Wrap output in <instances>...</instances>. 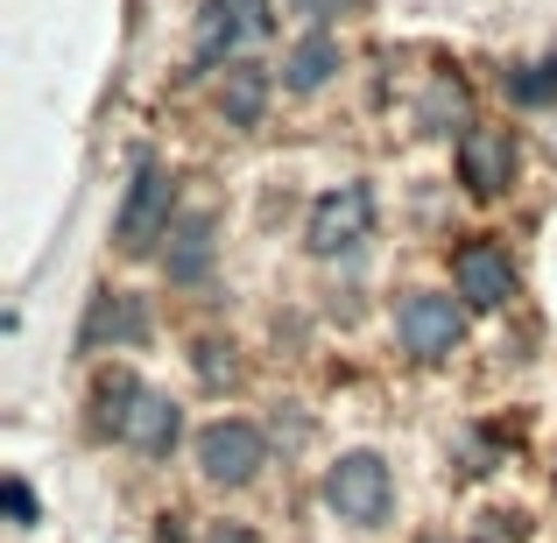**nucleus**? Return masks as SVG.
I'll return each instance as SVG.
<instances>
[{
	"instance_id": "1",
	"label": "nucleus",
	"mask_w": 557,
	"mask_h": 543,
	"mask_svg": "<svg viewBox=\"0 0 557 543\" xmlns=\"http://www.w3.org/2000/svg\"><path fill=\"white\" fill-rule=\"evenodd\" d=\"M325 508L339 522H354V530H374V522H388L395 508V473L381 452H339V459L325 466Z\"/></svg>"
},
{
	"instance_id": "2",
	"label": "nucleus",
	"mask_w": 557,
	"mask_h": 543,
	"mask_svg": "<svg viewBox=\"0 0 557 543\" xmlns=\"http://www.w3.org/2000/svg\"><path fill=\"white\" fill-rule=\"evenodd\" d=\"M170 226H177V177L163 163H141L121 198V219H113V240H121V255H156V240H170Z\"/></svg>"
},
{
	"instance_id": "3",
	"label": "nucleus",
	"mask_w": 557,
	"mask_h": 543,
	"mask_svg": "<svg viewBox=\"0 0 557 543\" xmlns=\"http://www.w3.org/2000/svg\"><path fill=\"white\" fill-rule=\"evenodd\" d=\"M374 233V190L368 184H339L311 205V226H304V247L318 261H339V255H360Z\"/></svg>"
},
{
	"instance_id": "4",
	"label": "nucleus",
	"mask_w": 557,
	"mask_h": 543,
	"mask_svg": "<svg viewBox=\"0 0 557 543\" xmlns=\"http://www.w3.org/2000/svg\"><path fill=\"white\" fill-rule=\"evenodd\" d=\"M395 340H403L417 360L459 354V340H466V297H445V289H409V297L395 304Z\"/></svg>"
},
{
	"instance_id": "5",
	"label": "nucleus",
	"mask_w": 557,
	"mask_h": 543,
	"mask_svg": "<svg viewBox=\"0 0 557 543\" xmlns=\"http://www.w3.org/2000/svg\"><path fill=\"white\" fill-rule=\"evenodd\" d=\"M190 452H198V473L212 480V488H247V480L269 466V437H261V423H247V417L205 423Z\"/></svg>"
},
{
	"instance_id": "6",
	"label": "nucleus",
	"mask_w": 557,
	"mask_h": 543,
	"mask_svg": "<svg viewBox=\"0 0 557 543\" xmlns=\"http://www.w3.org/2000/svg\"><path fill=\"white\" fill-rule=\"evenodd\" d=\"M451 289L466 297V311H508L516 304V261H508V247H494L487 233L466 240L451 255Z\"/></svg>"
},
{
	"instance_id": "7",
	"label": "nucleus",
	"mask_w": 557,
	"mask_h": 543,
	"mask_svg": "<svg viewBox=\"0 0 557 543\" xmlns=\"http://www.w3.org/2000/svg\"><path fill=\"white\" fill-rule=\"evenodd\" d=\"M516 135L508 127H487V121H473L459 135V184L473 190V198H508L516 190Z\"/></svg>"
},
{
	"instance_id": "8",
	"label": "nucleus",
	"mask_w": 557,
	"mask_h": 543,
	"mask_svg": "<svg viewBox=\"0 0 557 543\" xmlns=\"http://www.w3.org/2000/svg\"><path fill=\"white\" fill-rule=\"evenodd\" d=\"M177 431H184V409L170 403L163 388H149V381H141L135 403H127V417H121V445H135L141 459H163V452L177 445Z\"/></svg>"
},
{
	"instance_id": "9",
	"label": "nucleus",
	"mask_w": 557,
	"mask_h": 543,
	"mask_svg": "<svg viewBox=\"0 0 557 543\" xmlns=\"http://www.w3.org/2000/svg\"><path fill=\"white\" fill-rule=\"evenodd\" d=\"M212 255H219V226H212V212H184L177 226H170L163 275H170V283H205V275H212Z\"/></svg>"
},
{
	"instance_id": "10",
	"label": "nucleus",
	"mask_w": 557,
	"mask_h": 543,
	"mask_svg": "<svg viewBox=\"0 0 557 543\" xmlns=\"http://www.w3.org/2000/svg\"><path fill=\"white\" fill-rule=\"evenodd\" d=\"M339 64H346L339 36H332V28H304V36H297V50L283 57V85H289V92H325Z\"/></svg>"
},
{
	"instance_id": "11",
	"label": "nucleus",
	"mask_w": 557,
	"mask_h": 543,
	"mask_svg": "<svg viewBox=\"0 0 557 543\" xmlns=\"http://www.w3.org/2000/svg\"><path fill=\"white\" fill-rule=\"evenodd\" d=\"M261 113H269V71L261 64H226V78H219V121L255 127Z\"/></svg>"
},
{
	"instance_id": "12",
	"label": "nucleus",
	"mask_w": 557,
	"mask_h": 543,
	"mask_svg": "<svg viewBox=\"0 0 557 543\" xmlns=\"http://www.w3.org/2000/svg\"><path fill=\"white\" fill-rule=\"evenodd\" d=\"M240 36H255V28H247V14L233 8V0H212V8L198 14V64H219V57H226Z\"/></svg>"
},
{
	"instance_id": "13",
	"label": "nucleus",
	"mask_w": 557,
	"mask_h": 543,
	"mask_svg": "<svg viewBox=\"0 0 557 543\" xmlns=\"http://www.w3.org/2000/svg\"><path fill=\"white\" fill-rule=\"evenodd\" d=\"M99 332H107L113 346H141V340H149V304L127 297V289H121V297H107V304H99V318H92V340H99Z\"/></svg>"
},
{
	"instance_id": "14",
	"label": "nucleus",
	"mask_w": 557,
	"mask_h": 543,
	"mask_svg": "<svg viewBox=\"0 0 557 543\" xmlns=\"http://www.w3.org/2000/svg\"><path fill=\"white\" fill-rule=\"evenodd\" d=\"M459 113H466V85L451 78V71H437L431 92H423V107H417V127H423V135H451Z\"/></svg>"
},
{
	"instance_id": "15",
	"label": "nucleus",
	"mask_w": 557,
	"mask_h": 543,
	"mask_svg": "<svg viewBox=\"0 0 557 543\" xmlns=\"http://www.w3.org/2000/svg\"><path fill=\"white\" fill-rule=\"evenodd\" d=\"M508 99H516V107H544V99H557V57L550 64H522L516 78H508Z\"/></svg>"
},
{
	"instance_id": "16",
	"label": "nucleus",
	"mask_w": 557,
	"mask_h": 543,
	"mask_svg": "<svg viewBox=\"0 0 557 543\" xmlns=\"http://www.w3.org/2000/svg\"><path fill=\"white\" fill-rule=\"evenodd\" d=\"M473 543H530V516H522V508H487Z\"/></svg>"
},
{
	"instance_id": "17",
	"label": "nucleus",
	"mask_w": 557,
	"mask_h": 543,
	"mask_svg": "<svg viewBox=\"0 0 557 543\" xmlns=\"http://www.w3.org/2000/svg\"><path fill=\"white\" fill-rule=\"evenodd\" d=\"M198 374L205 381H233V346H198Z\"/></svg>"
},
{
	"instance_id": "18",
	"label": "nucleus",
	"mask_w": 557,
	"mask_h": 543,
	"mask_svg": "<svg viewBox=\"0 0 557 543\" xmlns=\"http://www.w3.org/2000/svg\"><path fill=\"white\" fill-rule=\"evenodd\" d=\"M8 508H14V522H36V494H28V480H8Z\"/></svg>"
},
{
	"instance_id": "19",
	"label": "nucleus",
	"mask_w": 557,
	"mask_h": 543,
	"mask_svg": "<svg viewBox=\"0 0 557 543\" xmlns=\"http://www.w3.org/2000/svg\"><path fill=\"white\" fill-rule=\"evenodd\" d=\"M205 543H261V536L247 530V522H212V530H205Z\"/></svg>"
},
{
	"instance_id": "20",
	"label": "nucleus",
	"mask_w": 557,
	"mask_h": 543,
	"mask_svg": "<svg viewBox=\"0 0 557 543\" xmlns=\"http://www.w3.org/2000/svg\"><path fill=\"white\" fill-rule=\"evenodd\" d=\"M233 8L247 14V28H255V36H261V28H269V0H233Z\"/></svg>"
},
{
	"instance_id": "21",
	"label": "nucleus",
	"mask_w": 557,
	"mask_h": 543,
	"mask_svg": "<svg viewBox=\"0 0 557 543\" xmlns=\"http://www.w3.org/2000/svg\"><path fill=\"white\" fill-rule=\"evenodd\" d=\"M304 14H318V28H325V14H339V0H297Z\"/></svg>"
}]
</instances>
